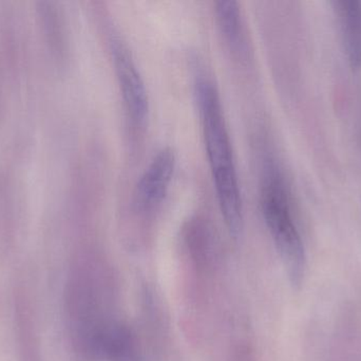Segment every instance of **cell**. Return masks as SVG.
<instances>
[{
	"mask_svg": "<svg viewBox=\"0 0 361 361\" xmlns=\"http://www.w3.org/2000/svg\"><path fill=\"white\" fill-rule=\"evenodd\" d=\"M195 95L221 213L231 237L237 239L243 232V203L220 95L214 83L204 76H197Z\"/></svg>",
	"mask_w": 361,
	"mask_h": 361,
	"instance_id": "obj_1",
	"label": "cell"
},
{
	"mask_svg": "<svg viewBox=\"0 0 361 361\" xmlns=\"http://www.w3.org/2000/svg\"><path fill=\"white\" fill-rule=\"evenodd\" d=\"M261 207L288 280L294 288H299L305 280L307 256L293 218L286 184L275 167H269L265 173Z\"/></svg>",
	"mask_w": 361,
	"mask_h": 361,
	"instance_id": "obj_2",
	"label": "cell"
},
{
	"mask_svg": "<svg viewBox=\"0 0 361 361\" xmlns=\"http://www.w3.org/2000/svg\"><path fill=\"white\" fill-rule=\"evenodd\" d=\"M110 45L125 106L131 119L137 124H143L149 114V97L145 82L127 45L118 36H114Z\"/></svg>",
	"mask_w": 361,
	"mask_h": 361,
	"instance_id": "obj_3",
	"label": "cell"
},
{
	"mask_svg": "<svg viewBox=\"0 0 361 361\" xmlns=\"http://www.w3.org/2000/svg\"><path fill=\"white\" fill-rule=\"evenodd\" d=\"M177 158L173 148L159 150L137 182L135 205L141 210H152L162 203L173 180Z\"/></svg>",
	"mask_w": 361,
	"mask_h": 361,
	"instance_id": "obj_4",
	"label": "cell"
},
{
	"mask_svg": "<svg viewBox=\"0 0 361 361\" xmlns=\"http://www.w3.org/2000/svg\"><path fill=\"white\" fill-rule=\"evenodd\" d=\"M334 4L348 59L353 67L361 68V0H337Z\"/></svg>",
	"mask_w": 361,
	"mask_h": 361,
	"instance_id": "obj_5",
	"label": "cell"
},
{
	"mask_svg": "<svg viewBox=\"0 0 361 361\" xmlns=\"http://www.w3.org/2000/svg\"><path fill=\"white\" fill-rule=\"evenodd\" d=\"M216 14L225 40L231 49L241 52L244 48L243 30L238 2L233 0L216 1Z\"/></svg>",
	"mask_w": 361,
	"mask_h": 361,
	"instance_id": "obj_6",
	"label": "cell"
}]
</instances>
